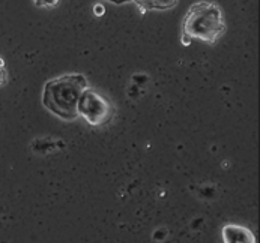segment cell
I'll return each instance as SVG.
<instances>
[{
	"instance_id": "cell-6",
	"label": "cell",
	"mask_w": 260,
	"mask_h": 243,
	"mask_svg": "<svg viewBox=\"0 0 260 243\" xmlns=\"http://www.w3.org/2000/svg\"><path fill=\"white\" fill-rule=\"evenodd\" d=\"M32 2L37 8H42V9H51L59 3V0H32Z\"/></svg>"
},
{
	"instance_id": "cell-9",
	"label": "cell",
	"mask_w": 260,
	"mask_h": 243,
	"mask_svg": "<svg viewBox=\"0 0 260 243\" xmlns=\"http://www.w3.org/2000/svg\"><path fill=\"white\" fill-rule=\"evenodd\" d=\"M95 14H96V15H101V14H104V6H101V5H96V6H95Z\"/></svg>"
},
{
	"instance_id": "cell-5",
	"label": "cell",
	"mask_w": 260,
	"mask_h": 243,
	"mask_svg": "<svg viewBox=\"0 0 260 243\" xmlns=\"http://www.w3.org/2000/svg\"><path fill=\"white\" fill-rule=\"evenodd\" d=\"M142 11H167L178 5L179 0H131Z\"/></svg>"
},
{
	"instance_id": "cell-2",
	"label": "cell",
	"mask_w": 260,
	"mask_h": 243,
	"mask_svg": "<svg viewBox=\"0 0 260 243\" xmlns=\"http://www.w3.org/2000/svg\"><path fill=\"white\" fill-rule=\"evenodd\" d=\"M225 33V20L223 9L214 2L192 3L182 20V39H197L206 44H215Z\"/></svg>"
},
{
	"instance_id": "cell-8",
	"label": "cell",
	"mask_w": 260,
	"mask_h": 243,
	"mask_svg": "<svg viewBox=\"0 0 260 243\" xmlns=\"http://www.w3.org/2000/svg\"><path fill=\"white\" fill-rule=\"evenodd\" d=\"M104 2H109L113 5H125V3H133L131 0H104Z\"/></svg>"
},
{
	"instance_id": "cell-1",
	"label": "cell",
	"mask_w": 260,
	"mask_h": 243,
	"mask_svg": "<svg viewBox=\"0 0 260 243\" xmlns=\"http://www.w3.org/2000/svg\"><path fill=\"white\" fill-rule=\"evenodd\" d=\"M87 86V78L77 72L51 78L44 84L42 105L62 120H75L78 98Z\"/></svg>"
},
{
	"instance_id": "cell-4",
	"label": "cell",
	"mask_w": 260,
	"mask_h": 243,
	"mask_svg": "<svg viewBox=\"0 0 260 243\" xmlns=\"http://www.w3.org/2000/svg\"><path fill=\"white\" fill-rule=\"evenodd\" d=\"M224 243H256V237L248 227L239 224H227L221 228Z\"/></svg>"
},
{
	"instance_id": "cell-3",
	"label": "cell",
	"mask_w": 260,
	"mask_h": 243,
	"mask_svg": "<svg viewBox=\"0 0 260 243\" xmlns=\"http://www.w3.org/2000/svg\"><path fill=\"white\" fill-rule=\"evenodd\" d=\"M114 111L116 110L112 101L90 86H87L78 98L77 116L81 117L90 126H106L112 122Z\"/></svg>"
},
{
	"instance_id": "cell-7",
	"label": "cell",
	"mask_w": 260,
	"mask_h": 243,
	"mask_svg": "<svg viewBox=\"0 0 260 243\" xmlns=\"http://www.w3.org/2000/svg\"><path fill=\"white\" fill-rule=\"evenodd\" d=\"M8 81V72H6V66H5V60L0 57V86L6 84Z\"/></svg>"
}]
</instances>
